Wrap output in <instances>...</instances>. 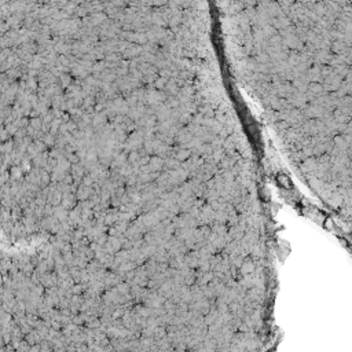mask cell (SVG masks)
Segmentation results:
<instances>
[{"label": "cell", "mask_w": 352, "mask_h": 352, "mask_svg": "<svg viewBox=\"0 0 352 352\" xmlns=\"http://www.w3.org/2000/svg\"><path fill=\"white\" fill-rule=\"evenodd\" d=\"M277 183L281 186L282 188H292V182L289 179V176L283 175V173H279L277 176Z\"/></svg>", "instance_id": "1"}, {"label": "cell", "mask_w": 352, "mask_h": 352, "mask_svg": "<svg viewBox=\"0 0 352 352\" xmlns=\"http://www.w3.org/2000/svg\"><path fill=\"white\" fill-rule=\"evenodd\" d=\"M323 227L327 230V231H333L334 229H336V226H334V221L332 220L330 217H326L323 221Z\"/></svg>", "instance_id": "2"}]
</instances>
